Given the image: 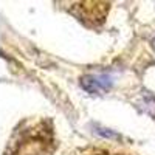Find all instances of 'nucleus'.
Masks as SVG:
<instances>
[{"mask_svg": "<svg viewBox=\"0 0 155 155\" xmlns=\"http://www.w3.org/2000/svg\"><path fill=\"white\" fill-rule=\"evenodd\" d=\"M56 140L50 121L37 120L17 129L5 149V155H53Z\"/></svg>", "mask_w": 155, "mask_h": 155, "instance_id": "obj_1", "label": "nucleus"}, {"mask_svg": "<svg viewBox=\"0 0 155 155\" xmlns=\"http://www.w3.org/2000/svg\"><path fill=\"white\" fill-rule=\"evenodd\" d=\"M152 47H153V50H155V39H153V42H152Z\"/></svg>", "mask_w": 155, "mask_h": 155, "instance_id": "obj_4", "label": "nucleus"}, {"mask_svg": "<svg viewBox=\"0 0 155 155\" xmlns=\"http://www.w3.org/2000/svg\"><path fill=\"white\" fill-rule=\"evenodd\" d=\"M81 155H127V153H120V152H113L107 149H87V150H82Z\"/></svg>", "mask_w": 155, "mask_h": 155, "instance_id": "obj_3", "label": "nucleus"}, {"mask_svg": "<svg viewBox=\"0 0 155 155\" xmlns=\"http://www.w3.org/2000/svg\"><path fill=\"white\" fill-rule=\"evenodd\" d=\"M81 85L90 93H99V92L107 90L110 87V82L98 79V78H95V76H84L82 81H81Z\"/></svg>", "mask_w": 155, "mask_h": 155, "instance_id": "obj_2", "label": "nucleus"}]
</instances>
